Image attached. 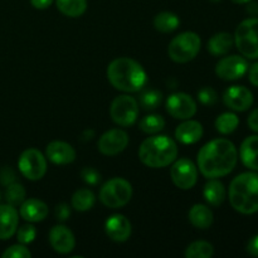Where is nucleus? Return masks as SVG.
I'll list each match as a JSON object with an SVG mask.
<instances>
[{"mask_svg": "<svg viewBox=\"0 0 258 258\" xmlns=\"http://www.w3.org/2000/svg\"><path fill=\"white\" fill-rule=\"evenodd\" d=\"M238 153L232 141L216 139L207 143L199 150L198 168L207 179L222 178L228 175L236 168Z\"/></svg>", "mask_w": 258, "mask_h": 258, "instance_id": "nucleus-1", "label": "nucleus"}, {"mask_svg": "<svg viewBox=\"0 0 258 258\" xmlns=\"http://www.w3.org/2000/svg\"><path fill=\"white\" fill-rule=\"evenodd\" d=\"M107 80L116 90L131 93L143 90L148 81V75L138 60L120 57L108 64Z\"/></svg>", "mask_w": 258, "mask_h": 258, "instance_id": "nucleus-2", "label": "nucleus"}, {"mask_svg": "<svg viewBox=\"0 0 258 258\" xmlns=\"http://www.w3.org/2000/svg\"><path fill=\"white\" fill-rule=\"evenodd\" d=\"M229 203L241 214L258 212V173L247 171L237 175L229 185Z\"/></svg>", "mask_w": 258, "mask_h": 258, "instance_id": "nucleus-3", "label": "nucleus"}, {"mask_svg": "<svg viewBox=\"0 0 258 258\" xmlns=\"http://www.w3.org/2000/svg\"><path fill=\"white\" fill-rule=\"evenodd\" d=\"M178 145L165 135H155L143 141L139 148V158L144 165L153 169L165 168L176 160Z\"/></svg>", "mask_w": 258, "mask_h": 258, "instance_id": "nucleus-4", "label": "nucleus"}, {"mask_svg": "<svg viewBox=\"0 0 258 258\" xmlns=\"http://www.w3.org/2000/svg\"><path fill=\"white\" fill-rule=\"evenodd\" d=\"M201 47L202 40L197 33L184 32L171 40L168 54L175 63H188L198 55Z\"/></svg>", "mask_w": 258, "mask_h": 258, "instance_id": "nucleus-5", "label": "nucleus"}, {"mask_svg": "<svg viewBox=\"0 0 258 258\" xmlns=\"http://www.w3.org/2000/svg\"><path fill=\"white\" fill-rule=\"evenodd\" d=\"M234 44L243 57L258 59V18L239 23L234 32Z\"/></svg>", "mask_w": 258, "mask_h": 258, "instance_id": "nucleus-6", "label": "nucleus"}, {"mask_svg": "<svg viewBox=\"0 0 258 258\" xmlns=\"http://www.w3.org/2000/svg\"><path fill=\"white\" fill-rule=\"evenodd\" d=\"M133 197V186L122 178H113L106 181L100 190V201L111 209L125 207Z\"/></svg>", "mask_w": 258, "mask_h": 258, "instance_id": "nucleus-7", "label": "nucleus"}, {"mask_svg": "<svg viewBox=\"0 0 258 258\" xmlns=\"http://www.w3.org/2000/svg\"><path fill=\"white\" fill-rule=\"evenodd\" d=\"M110 116L113 122L122 127L134 125L139 117V103L128 95L117 96L110 107Z\"/></svg>", "mask_w": 258, "mask_h": 258, "instance_id": "nucleus-8", "label": "nucleus"}, {"mask_svg": "<svg viewBox=\"0 0 258 258\" xmlns=\"http://www.w3.org/2000/svg\"><path fill=\"white\" fill-rule=\"evenodd\" d=\"M18 168L28 180H40L47 173V160L37 149H27L20 155Z\"/></svg>", "mask_w": 258, "mask_h": 258, "instance_id": "nucleus-9", "label": "nucleus"}, {"mask_svg": "<svg viewBox=\"0 0 258 258\" xmlns=\"http://www.w3.org/2000/svg\"><path fill=\"white\" fill-rule=\"evenodd\" d=\"M170 176L174 185L181 190H189L198 180V169L189 159H179L174 161L170 169Z\"/></svg>", "mask_w": 258, "mask_h": 258, "instance_id": "nucleus-10", "label": "nucleus"}, {"mask_svg": "<svg viewBox=\"0 0 258 258\" xmlns=\"http://www.w3.org/2000/svg\"><path fill=\"white\" fill-rule=\"evenodd\" d=\"M166 111L178 120H188L197 113V102L190 95L184 92L173 93L166 100Z\"/></svg>", "mask_w": 258, "mask_h": 258, "instance_id": "nucleus-11", "label": "nucleus"}, {"mask_svg": "<svg viewBox=\"0 0 258 258\" xmlns=\"http://www.w3.org/2000/svg\"><path fill=\"white\" fill-rule=\"evenodd\" d=\"M248 71V62L241 55H228L217 63L216 75L221 80L236 81L243 77Z\"/></svg>", "mask_w": 258, "mask_h": 258, "instance_id": "nucleus-12", "label": "nucleus"}, {"mask_svg": "<svg viewBox=\"0 0 258 258\" xmlns=\"http://www.w3.org/2000/svg\"><path fill=\"white\" fill-rule=\"evenodd\" d=\"M128 145V135L121 128H112L103 134L98 140V150L107 156L122 153Z\"/></svg>", "mask_w": 258, "mask_h": 258, "instance_id": "nucleus-13", "label": "nucleus"}, {"mask_svg": "<svg viewBox=\"0 0 258 258\" xmlns=\"http://www.w3.org/2000/svg\"><path fill=\"white\" fill-rule=\"evenodd\" d=\"M223 102L231 110L244 112L253 105V95L244 86H231L224 91Z\"/></svg>", "mask_w": 258, "mask_h": 258, "instance_id": "nucleus-14", "label": "nucleus"}, {"mask_svg": "<svg viewBox=\"0 0 258 258\" xmlns=\"http://www.w3.org/2000/svg\"><path fill=\"white\" fill-rule=\"evenodd\" d=\"M49 243L57 253L67 254L75 249L76 239L68 227L58 224L49 232Z\"/></svg>", "mask_w": 258, "mask_h": 258, "instance_id": "nucleus-15", "label": "nucleus"}, {"mask_svg": "<svg viewBox=\"0 0 258 258\" xmlns=\"http://www.w3.org/2000/svg\"><path fill=\"white\" fill-rule=\"evenodd\" d=\"M45 156L55 165H67L76 160V150L64 141H52L45 148Z\"/></svg>", "mask_w": 258, "mask_h": 258, "instance_id": "nucleus-16", "label": "nucleus"}, {"mask_svg": "<svg viewBox=\"0 0 258 258\" xmlns=\"http://www.w3.org/2000/svg\"><path fill=\"white\" fill-rule=\"evenodd\" d=\"M105 232L112 241L126 242L131 236V223L122 214H113L106 221Z\"/></svg>", "mask_w": 258, "mask_h": 258, "instance_id": "nucleus-17", "label": "nucleus"}, {"mask_svg": "<svg viewBox=\"0 0 258 258\" xmlns=\"http://www.w3.org/2000/svg\"><path fill=\"white\" fill-rule=\"evenodd\" d=\"M19 223V217L15 207L10 204L0 206V239L7 241L15 234Z\"/></svg>", "mask_w": 258, "mask_h": 258, "instance_id": "nucleus-18", "label": "nucleus"}, {"mask_svg": "<svg viewBox=\"0 0 258 258\" xmlns=\"http://www.w3.org/2000/svg\"><path fill=\"white\" fill-rule=\"evenodd\" d=\"M20 216L30 223L42 222L48 216V206L39 199H27L20 204Z\"/></svg>", "mask_w": 258, "mask_h": 258, "instance_id": "nucleus-19", "label": "nucleus"}, {"mask_svg": "<svg viewBox=\"0 0 258 258\" xmlns=\"http://www.w3.org/2000/svg\"><path fill=\"white\" fill-rule=\"evenodd\" d=\"M203 136V126L196 120H185L175 128V139L181 144L190 145L198 143Z\"/></svg>", "mask_w": 258, "mask_h": 258, "instance_id": "nucleus-20", "label": "nucleus"}, {"mask_svg": "<svg viewBox=\"0 0 258 258\" xmlns=\"http://www.w3.org/2000/svg\"><path fill=\"white\" fill-rule=\"evenodd\" d=\"M239 156L246 168L258 171V135L244 139L239 149Z\"/></svg>", "mask_w": 258, "mask_h": 258, "instance_id": "nucleus-21", "label": "nucleus"}, {"mask_svg": "<svg viewBox=\"0 0 258 258\" xmlns=\"http://www.w3.org/2000/svg\"><path fill=\"white\" fill-rule=\"evenodd\" d=\"M234 44L233 35L229 33L221 32L214 34L211 39L208 40L207 49L212 55H224L232 49Z\"/></svg>", "mask_w": 258, "mask_h": 258, "instance_id": "nucleus-22", "label": "nucleus"}, {"mask_svg": "<svg viewBox=\"0 0 258 258\" xmlns=\"http://www.w3.org/2000/svg\"><path fill=\"white\" fill-rule=\"evenodd\" d=\"M189 221L196 228L208 229L213 223V212L204 204H194L189 211Z\"/></svg>", "mask_w": 258, "mask_h": 258, "instance_id": "nucleus-23", "label": "nucleus"}, {"mask_svg": "<svg viewBox=\"0 0 258 258\" xmlns=\"http://www.w3.org/2000/svg\"><path fill=\"white\" fill-rule=\"evenodd\" d=\"M203 196L207 203L213 207H219L226 199V188L217 178L209 179V181H207L204 185Z\"/></svg>", "mask_w": 258, "mask_h": 258, "instance_id": "nucleus-24", "label": "nucleus"}, {"mask_svg": "<svg viewBox=\"0 0 258 258\" xmlns=\"http://www.w3.org/2000/svg\"><path fill=\"white\" fill-rule=\"evenodd\" d=\"M58 10L70 18H78L87 10V0H55Z\"/></svg>", "mask_w": 258, "mask_h": 258, "instance_id": "nucleus-25", "label": "nucleus"}, {"mask_svg": "<svg viewBox=\"0 0 258 258\" xmlns=\"http://www.w3.org/2000/svg\"><path fill=\"white\" fill-rule=\"evenodd\" d=\"M180 25V19L176 14L171 12H163L159 13L154 18V27L158 32L160 33H171L178 29Z\"/></svg>", "mask_w": 258, "mask_h": 258, "instance_id": "nucleus-26", "label": "nucleus"}, {"mask_svg": "<svg viewBox=\"0 0 258 258\" xmlns=\"http://www.w3.org/2000/svg\"><path fill=\"white\" fill-rule=\"evenodd\" d=\"M96 197L90 189H78L72 196V207L78 212H87L95 206Z\"/></svg>", "mask_w": 258, "mask_h": 258, "instance_id": "nucleus-27", "label": "nucleus"}, {"mask_svg": "<svg viewBox=\"0 0 258 258\" xmlns=\"http://www.w3.org/2000/svg\"><path fill=\"white\" fill-rule=\"evenodd\" d=\"M216 128L222 135H229L234 133L239 125V118L233 112H224L219 115L216 120Z\"/></svg>", "mask_w": 258, "mask_h": 258, "instance_id": "nucleus-28", "label": "nucleus"}, {"mask_svg": "<svg viewBox=\"0 0 258 258\" xmlns=\"http://www.w3.org/2000/svg\"><path fill=\"white\" fill-rule=\"evenodd\" d=\"M214 254V248L209 242L196 241L185 248L184 256L186 258H211Z\"/></svg>", "mask_w": 258, "mask_h": 258, "instance_id": "nucleus-29", "label": "nucleus"}, {"mask_svg": "<svg viewBox=\"0 0 258 258\" xmlns=\"http://www.w3.org/2000/svg\"><path fill=\"white\" fill-rule=\"evenodd\" d=\"M164 127H165V120L160 115H146L139 122V128L149 135L160 133L164 130Z\"/></svg>", "mask_w": 258, "mask_h": 258, "instance_id": "nucleus-30", "label": "nucleus"}, {"mask_svg": "<svg viewBox=\"0 0 258 258\" xmlns=\"http://www.w3.org/2000/svg\"><path fill=\"white\" fill-rule=\"evenodd\" d=\"M161 102H163V93L159 90H154V88L144 91L140 95V100H139L141 107L146 111L156 110L161 105Z\"/></svg>", "mask_w": 258, "mask_h": 258, "instance_id": "nucleus-31", "label": "nucleus"}, {"mask_svg": "<svg viewBox=\"0 0 258 258\" xmlns=\"http://www.w3.org/2000/svg\"><path fill=\"white\" fill-rule=\"evenodd\" d=\"M7 186L8 188L5 190V199H7L8 204L13 207L20 206L25 201L24 186L19 183H12Z\"/></svg>", "mask_w": 258, "mask_h": 258, "instance_id": "nucleus-32", "label": "nucleus"}, {"mask_svg": "<svg viewBox=\"0 0 258 258\" xmlns=\"http://www.w3.org/2000/svg\"><path fill=\"white\" fill-rule=\"evenodd\" d=\"M3 258H30L32 253L29 249L25 247V244H14L5 249L2 254Z\"/></svg>", "mask_w": 258, "mask_h": 258, "instance_id": "nucleus-33", "label": "nucleus"}, {"mask_svg": "<svg viewBox=\"0 0 258 258\" xmlns=\"http://www.w3.org/2000/svg\"><path fill=\"white\" fill-rule=\"evenodd\" d=\"M35 236H37V229H35V227L32 226V224H25L22 228L18 229L17 232L18 242L22 244L32 243L35 239Z\"/></svg>", "mask_w": 258, "mask_h": 258, "instance_id": "nucleus-34", "label": "nucleus"}, {"mask_svg": "<svg viewBox=\"0 0 258 258\" xmlns=\"http://www.w3.org/2000/svg\"><path fill=\"white\" fill-rule=\"evenodd\" d=\"M198 100L204 106H213L218 101V95L212 87H203L198 91Z\"/></svg>", "mask_w": 258, "mask_h": 258, "instance_id": "nucleus-35", "label": "nucleus"}, {"mask_svg": "<svg viewBox=\"0 0 258 258\" xmlns=\"http://www.w3.org/2000/svg\"><path fill=\"white\" fill-rule=\"evenodd\" d=\"M81 178L88 185H97L101 181V174L93 168H83L81 171Z\"/></svg>", "mask_w": 258, "mask_h": 258, "instance_id": "nucleus-36", "label": "nucleus"}, {"mask_svg": "<svg viewBox=\"0 0 258 258\" xmlns=\"http://www.w3.org/2000/svg\"><path fill=\"white\" fill-rule=\"evenodd\" d=\"M54 216L58 221L66 222L71 216V208L68 207V204L60 203L55 207L54 209Z\"/></svg>", "mask_w": 258, "mask_h": 258, "instance_id": "nucleus-37", "label": "nucleus"}, {"mask_svg": "<svg viewBox=\"0 0 258 258\" xmlns=\"http://www.w3.org/2000/svg\"><path fill=\"white\" fill-rule=\"evenodd\" d=\"M14 171L9 168V166H5L4 169L0 170V183L4 184V185H9V184L14 183Z\"/></svg>", "mask_w": 258, "mask_h": 258, "instance_id": "nucleus-38", "label": "nucleus"}, {"mask_svg": "<svg viewBox=\"0 0 258 258\" xmlns=\"http://www.w3.org/2000/svg\"><path fill=\"white\" fill-rule=\"evenodd\" d=\"M247 123H248L249 128L254 133H258V108L252 111L248 116V120H247Z\"/></svg>", "mask_w": 258, "mask_h": 258, "instance_id": "nucleus-39", "label": "nucleus"}, {"mask_svg": "<svg viewBox=\"0 0 258 258\" xmlns=\"http://www.w3.org/2000/svg\"><path fill=\"white\" fill-rule=\"evenodd\" d=\"M248 78L251 85H253L254 87H258V62L253 63V64L249 67Z\"/></svg>", "mask_w": 258, "mask_h": 258, "instance_id": "nucleus-40", "label": "nucleus"}, {"mask_svg": "<svg viewBox=\"0 0 258 258\" xmlns=\"http://www.w3.org/2000/svg\"><path fill=\"white\" fill-rule=\"evenodd\" d=\"M247 252H248L251 256L253 257H258V234L257 236L252 237L251 239H249L248 244H247Z\"/></svg>", "mask_w": 258, "mask_h": 258, "instance_id": "nucleus-41", "label": "nucleus"}, {"mask_svg": "<svg viewBox=\"0 0 258 258\" xmlns=\"http://www.w3.org/2000/svg\"><path fill=\"white\" fill-rule=\"evenodd\" d=\"M30 3H32V5L35 8V9L43 10L49 8L50 5H52L53 0H30Z\"/></svg>", "mask_w": 258, "mask_h": 258, "instance_id": "nucleus-42", "label": "nucleus"}, {"mask_svg": "<svg viewBox=\"0 0 258 258\" xmlns=\"http://www.w3.org/2000/svg\"><path fill=\"white\" fill-rule=\"evenodd\" d=\"M248 12L252 14H258V4H251L248 8Z\"/></svg>", "mask_w": 258, "mask_h": 258, "instance_id": "nucleus-43", "label": "nucleus"}, {"mask_svg": "<svg viewBox=\"0 0 258 258\" xmlns=\"http://www.w3.org/2000/svg\"><path fill=\"white\" fill-rule=\"evenodd\" d=\"M233 3H236V4H246V3L251 2V0H232Z\"/></svg>", "mask_w": 258, "mask_h": 258, "instance_id": "nucleus-44", "label": "nucleus"}, {"mask_svg": "<svg viewBox=\"0 0 258 258\" xmlns=\"http://www.w3.org/2000/svg\"><path fill=\"white\" fill-rule=\"evenodd\" d=\"M211 2H213V3H218V2H221V0H211Z\"/></svg>", "mask_w": 258, "mask_h": 258, "instance_id": "nucleus-45", "label": "nucleus"}]
</instances>
